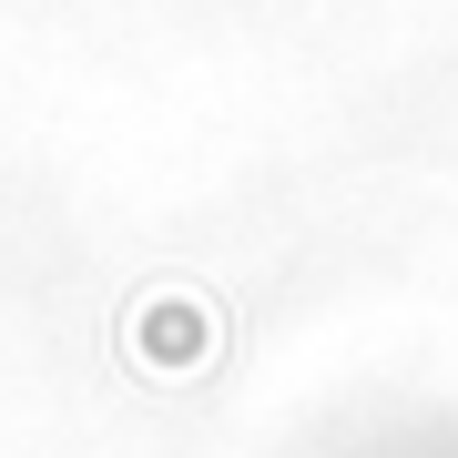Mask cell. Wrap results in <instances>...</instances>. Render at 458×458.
Returning <instances> with one entry per match:
<instances>
[{
    "mask_svg": "<svg viewBox=\"0 0 458 458\" xmlns=\"http://www.w3.org/2000/svg\"><path fill=\"white\" fill-rule=\"evenodd\" d=\"M336 458H458V408H408V418H377L357 428Z\"/></svg>",
    "mask_w": 458,
    "mask_h": 458,
    "instance_id": "cell-1",
    "label": "cell"
}]
</instances>
